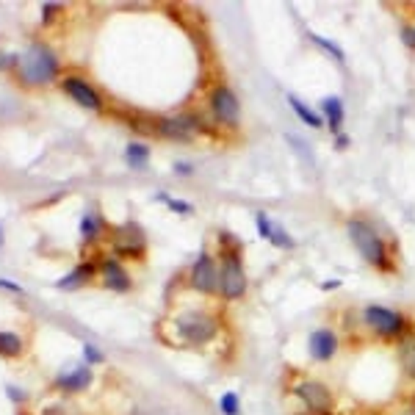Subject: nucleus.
Masks as SVG:
<instances>
[{
	"label": "nucleus",
	"mask_w": 415,
	"mask_h": 415,
	"mask_svg": "<svg viewBox=\"0 0 415 415\" xmlns=\"http://www.w3.org/2000/svg\"><path fill=\"white\" fill-rule=\"evenodd\" d=\"M288 105H291V111L299 117V122H305L308 128H316V131H319V128H324L322 114H316V111H313L308 103H302L296 94H288Z\"/></svg>",
	"instance_id": "nucleus-16"
},
{
	"label": "nucleus",
	"mask_w": 415,
	"mask_h": 415,
	"mask_svg": "<svg viewBox=\"0 0 415 415\" xmlns=\"http://www.w3.org/2000/svg\"><path fill=\"white\" fill-rule=\"evenodd\" d=\"M100 275H103V282H105V288H108V291L128 294V291L133 288L128 269H125L117 258H105V261H103V266H100Z\"/></svg>",
	"instance_id": "nucleus-11"
},
{
	"label": "nucleus",
	"mask_w": 415,
	"mask_h": 415,
	"mask_svg": "<svg viewBox=\"0 0 415 415\" xmlns=\"http://www.w3.org/2000/svg\"><path fill=\"white\" fill-rule=\"evenodd\" d=\"M319 108H322V119L327 122V131H329L332 136L343 133V131H341V125H343V119H346L343 100H341V97H324L322 103H319Z\"/></svg>",
	"instance_id": "nucleus-13"
},
{
	"label": "nucleus",
	"mask_w": 415,
	"mask_h": 415,
	"mask_svg": "<svg viewBox=\"0 0 415 415\" xmlns=\"http://www.w3.org/2000/svg\"><path fill=\"white\" fill-rule=\"evenodd\" d=\"M225 241L222 252H219V296L225 302H241L249 291V279L244 269V255H241V241L230 238L228 232L219 235Z\"/></svg>",
	"instance_id": "nucleus-3"
},
{
	"label": "nucleus",
	"mask_w": 415,
	"mask_h": 415,
	"mask_svg": "<svg viewBox=\"0 0 415 415\" xmlns=\"http://www.w3.org/2000/svg\"><path fill=\"white\" fill-rule=\"evenodd\" d=\"M360 324H363V329H366V335L371 341L385 343V346H399L402 341L415 335L413 319H407L402 310L385 308V305L360 308Z\"/></svg>",
	"instance_id": "nucleus-2"
},
{
	"label": "nucleus",
	"mask_w": 415,
	"mask_h": 415,
	"mask_svg": "<svg viewBox=\"0 0 415 415\" xmlns=\"http://www.w3.org/2000/svg\"><path fill=\"white\" fill-rule=\"evenodd\" d=\"M111 244L119 255H128V258H144L147 252V232L141 230V225L136 222H125L119 228H114L111 232Z\"/></svg>",
	"instance_id": "nucleus-10"
},
{
	"label": "nucleus",
	"mask_w": 415,
	"mask_h": 415,
	"mask_svg": "<svg viewBox=\"0 0 415 415\" xmlns=\"http://www.w3.org/2000/svg\"><path fill=\"white\" fill-rule=\"evenodd\" d=\"M402 42L404 47L415 50V25H402Z\"/></svg>",
	"instance_id": "nucleus-28"
},
{
	"label": "nucleus",
	"mask_w": 415,
	"mask_h": 415,
	"mask_svg": "<svg viewBox=\"0 0 415 415\" xmlns=\"http://www.w3.org/2000/svg\"><path fill=\"white\" fill-rule=\"evenodd\" d=\"M285 141H288V144L296 150V155H299V158H302L308 166H313V164H316V158H313V150H310V144H308V141H302V138L296 136V133H285Z\"/></svg>",
	"instance_id": "nucleus-21"
},
{
	"label": "nucleus",
	"mask_w": 415,
	"mask_h": 415,
	"mask_svg": "<svg viewBox=\"0 0 415 415\" xmlns=\"http://www.w3.org/2000/svg\"><path fill=\"white\" fill-rule=\"evenodd\" d=\"M346 232L357 249V255L379 275H396V261L390 255L388 238L371 222L366 213H355L346 219Z\"/></svg>",
	"instance_id": "nucleus-1"
},
{
	"label": "nucleus",
	"mask_w": 415,
	"mask_h": 415,
	"mask_svg": "<svg viewBox=\"0 0 415 415\" xmlns=\"http://www.w3.org/2000/svg\"><path fill=\"white\" fill-rule=\"evenodd\" d=\"M219 410H222V415H244L241 413V396H238L235 390L222 393V399H219Z\"/></svg>",
	"instance_id": "nucleus-22"
},
{
	"label": "nucleus",
	"mask_w": 415,
	"mask_h": 415,
	"mask_svg": "<svg viewBox=\"0 0 415 415\" xmlns=\"http://www.w3.org/2000/svg\"><path fill=\"white\" fill-rule=\"evenodd\" d=\"M172 335H175L178 346H188V349L208 346L211 341L219 338V316H213L211 310H202V308L183 310L172 319Z\"/></svg>",
	"instance_id": "nucleus-4"
},
{
	"label": "nucleus",
	"mask_w": 415,
	"mask_h": 415,
	"mask_svg": "<svg viewBox=\"0 0 415 415\" xmlns=\"http://www.w3.org/2000/svg\"><path fill=\"white\" fill-rule=\"evenodd\" d=\"M255 228H258V235L263 241H272V232H275V222L269 219V213H255Z\"/></svg>",
	"instance_id": "nucleus-24"
},
{
	"label": "nucleus",
	"mask_w": 415,
	"mask_h": 415,
	"mask_svg": "<svg viewBox=\"0 0 415 415\" xmlns=\"http://www.w3.org/2000/svg\"><path fill=\"white\" fill-rule=\"evenodd\" d=\"M188 285L202 296H219V261L211 252H199V258L188 269Z\"/></svg>",
	"instance_id": "nucleus-6"
},
{
	"label": "nucleus",
	"mask_w": 415,
	"mask_h": 415,
	"mask_svg": "<svg viewBox=\"0 0 415 415\" xmlns=\"http://www.w3.org/2000/svg\"><path fill=\"white\" fill-rule=\"evenodd\" d=\"M8 396H11V399H22V393H20V390H14V388H8Z\"/></svg>",
	"instance_id": "nucleus-33"
},
{
	"label": "nucleus",
	"mask_w": 415,
	"mask_h": 415,
	"mask_svg": "<svg viewBox=\"0 0 415 415\" xmlns=\"http://www.w3.org/2000/svg\"><path fill=\"white\" fill-rule=\"evenodd\" d=\"M92 371L86 369V366H81V369L70 371V374H64V376H58V382H55V388H61V390H67V393H81V390H86L89 385H92Z\"/></svg>",
	"instance_id": "nucleus-15"
},
{
	"label": "nucleus",
	"mask_w": 415,
	"mask_h": 415,
	"mask_svg": "<svg viewBox=\"0 0 415 415\" xmlns=\"http://www.w3.org/2000/svg\"><path fill=\"white\" fill-rule=\"evenodd\" d=\"M396 363H399V371H402L404 382L415 385V335L396 346Z\"/></svg>",
	"instance_id": "nucleus-14"
},
{
	"label": "nucleus",
	"mask_w": 415,
	"mask_h": 415,
	"mask_svg": "<svg viewBox=\"0 0 415 415\" xmlns=\"http://www.w3.org/2000/svg\"><path fill=\"white\" fill-rule=\"evenodd\" d=\"M84 357H86L89 363H103V360H105V355H103L97 346H92V343H84Z\"/></svg>",
	"instance_id": "nucleus-27"
},
{
	"label": "nucleus",
	"mask_w": 415,
	"mask_h": 415,
	"mask_svg": "<svg viewBox=\"0 0 415 415\" xmlns=\"http://www.w3.org/2000/svg\"><path fill=\"white\" fill-rule=\"evenodd\" d=\"M208 108H211V117L225 125V128H238L241 125V103L232 92L230 86L219 84L213 86L211 94H208Z\"/></svg>",
	"instance_id": "nucleus-7"
},
{
	"label": "nucleus",
	"mask_w": 415,
	"mask_h": 415,
	"mask_svg": "<svg viewBox=\"0 0 415 415\" xmlns=\"http://www.w3.org/2000/svg\"><path fill=\"white\" fill-rule=\"evenodd\" d=\"M61 89L70 94V97H72L78 105H84V108H89V111H100V108H103V103H100V94L94 92L92 86L84 81V78H64Z\"/></svg>",
	"instance_id": "nucleus-12"
},
{
	"label": "nucleus",
	"mask_w": 415,
	"mask_h": 415,
	"mask_svg": "<svg viewBox=\"0 0 415 415\" xmlns=\"http://www.w3.org/2000/svg\"><path fill=\"white\" fill-rule=\"evenodd\" d=\"M202 131H205V122L194 114H175V117L155 119V133L161 138H172V141H191Z\"/></svg>",
	"instance_id": "nucleus-8"
},
{
	"label": "nucleus",
	"mask_w": 415,
	"mask_h": 415,
	"mask_svg": "<svg viewBox=\"0 0 415 415\" xmlns=\"http://www.w3.org/2000/svg\"><path fill=\"white\" fill-rule=\"evenodd\" d=\"M310 42L313 45H319L324 50V53H329L338 64H343L346 61V53H343V47L338 45V42H332V39H327V37H322V34H310Z\"/></svg>",
	"instance_id": "nucleus-19"
},
{
	"label": "nucleus",
	"mask_w": 415,
	"mask_h": 415,
	"mask_svg": "<svg viewBox=\"0 0 415 415\" xmlns=\"http://www.w3.org/2000/svg\"><path fill=\"white\" fill-rule=\"evenodd\" d=\"M22 355V338L17 335V332H0V357H6V360H14V357H20Z\"/></svg>",
	"instance_id": "nucleus-18"
},
{
	"label": "nucleus",
	"mask_w": 415,
	"mask_h": 415,
	"mask_svg": "<svg viewBox=\"0 0 415 415\" xmlns=\"http://www.w3.org/2000/svg\"><path fill=\"white\" fill-rule=\"evenodd\" d=\"M0 285H3V288H8V291H17V294L22 291L20 285H14V282H8V279H0Z\"/></svg>",
	"instance_id": "nucleus-32"
},
{
	"label": "nucleus",
	"mask_w": 415,
	"mask_h": 415,
	"mask_svg": "<svg viewBox=\"0 0 415 415\" xmlns=\"http://www.w3.org/2000/svg\"><path fill=\"white\" fill-rule=\"evenodd\" d=\"M3 61H6V58H0V64H3Z\"/></svg>",
	"instance_id": "nucleus-34"
},
{
	"label": "nucleus",
	"mask_w": 415,
	"mask_h": 415,
	"mask_svg": "<svg viewBox=\"0 0 415 415\" xmlns=\"http://www.w3.org/2000/svg\"><path fill=\"white\" fill-rule=\"evenodd\" d=\"M269 244H275L277 249H285V252H291L296 246V241L291 238V232L285 230L282 225H275V232H272V241Z\"/></svg>",
	"instance_id": "nucleus-23"
},
{
	"label": "nucleus",
	"mask_w": 415,
	"mask_h": 415,
	"mask_svg": "<svg viewBox=\"0 0 415 415\" xmlns=\"http://www.w3.org/2000/svg\"><path fill=\"white\" fill-rule=\"evenodd\" d=\"M100 230V219L92 216V213H86L84 219H81V235H84V241H92L94 235Z\"/></svg>",
	"instance_id": "nucleus-26"
},
{
	"label": "nucleus",
	"mask_w": 415,
	"mask_h": 415,
	"mask_svg": "<svg viewBox=\"0 0 415 415\" xmlns=\"http://www.w3.org/2000/svg\"><path fill=\"white\" fill-rule=\"evenodd\" d=\"M346 144H349V138H346V133H338V138H335V147H338V150H343Z\"/></svg>",
	"instance_id": "nucleus-31"
},
{
	"label": "nucleus",
	"mask_w": 415,
	"mask_h": 415,
	"mask_svg": "<svg viewBox=\"0 0 415 415\" xmlns=\"http://www.w3.org/2000/svg\"><path fill=\"white\" fill-rule=\"evenodd\" d=\"M94 272H97V269H94L92 263H81V266H75V272H72V275L64 277V279H58L55 285H58V288H72V285H78L81 279H89Z\"/></svg>",
	"instance_id": "nucleus-20"
},
{
	"label": "nucleus",
	"mask_w": 415,
	"mask_h": 415,
	"mask_svg": "<svg viewBox=\"0 0 415 415\" xmlns=\"http://www.w3.org/2000/svg\"><path fill=\"white\" fill-rule=\"evenodd\" d=\"M125 161H128V166H133V169H144V166L150 164V147L141 144V141H128V147H125Z\"/></svg>",
	"instance_id": "nucleus-17"
},
{
	"label": "nucleus",
	"mask_w": 415,
	"mask_h": 415,
	"mask_svg": "<svg viewBox=\"0 0 415 415\" xmlns=\"http://www.w3.org/2000/svg\"><path fill=\"white\" fill-rule=\"evenodd\" d=\"M341 349V332L332 324H322L308 335V355L313 363H332Z\"/></svg>",
	"instance_id": "nucleus-9"
},
{
	"label": "nucleus",
	"mask_w": 415,
	"mask_h": 415,
	"mask_svg": "<svg viewBox=\"0 0 415 415\" xmlns=\"http://www.w3.org/2000/svg\"><path fill=\"white\" fill-rule=\"evenodd\" d=\"M390 415H415V396L413 399H407V402H402Z\"/></svg>",
	"instance_id": "nucleus-29"
},
{
	"label": "nucleus",
	"mask_w": 415,
	"mask_h": 415,
	"mask_svg": "<svg viewBox=\"0 0 415 415\" xmlns=\"http://www.w3.org/2000/svg\"><path fill=\"white\" fill-rule=\"evenodd\" d=\"M58 72V58L47 45H31L20 58V75L31 86H45Z\"/></svg>",
	"instance_id": "nucleus-5"
},
{
	"label": "nucleus",
	"mask_w": 415,
	"mask_h": 415,
	"mask_svg": "<svg viewBox=\"0 0 415 415\" xmlns=\"http://www.w3.org/2000/svg\"><path fill=\"white\" fill-rule=\"evenodd\" d=\"M341 285H343L341 279H324L319 288H322V291H335V288H341Z\"/></svg>",
	"instance_id": "nucleus-30"
},
{
	"label": "nucleus",
	"mask_w": 415,
	"mask_h": 415,
	"mask_svg": "<svg viewBox=\"0 0 415 415\" xmlns=\"http://www.w3.org/2000/svg\"><path fill=\"white\" fill-rule=\"evenodd\" d=\"M158 199H164V202H166V208H169V211H175V213H183V216L194 213V205H191V202H185V199H172V197H166V194H158Z\"/></svg>",
	"instance_id": "nucleus-25"
}]
</instances>
